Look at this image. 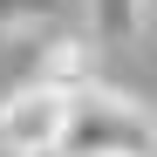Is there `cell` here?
Segmentation results:
<instances>
[{
	"label": "cell",
	"instance_id": "4",
	"mask_svg": "<svg viewBox=\"0 0 157 157\" xmlns=\"http://www.w3.org/2000/svg\"><path fill=\"white\" fill-rule=\"evenodd\" d=\"M150 21V0H89V34L96 41H130Z\"/></svg>",
	"mask_w": 157,
	"mask_h": 157
},
{
	"label": "cell",
	"instance_id": "1",
	"mask_svg": "<svg viewBox=\"0 0 157 157\" xmlns=\"http://www.w3.org/2000/svg\"><path fill=\"white\" fill-rule=\"evenodd\" d=\"M116 150H150V116L116 89H75L68 102V130H62V157H116Z\"/></svg>",
	"mask_w": 157,
	"mask_h": 157
},
{
	"label": "cell",
	"instance_id": "6",
	"mask_svg": "<svg viewBox=\"0 0 157 157\" xmlns=\"http://www.w3.org/2000/svg\"><path fill=\"white\" fill-rule=\"evenodd\" d=\"M116 157H150V150H116Z\"/></svg>",
	"mask_w": 157,
	"mask_h": 157
},
{
	"label": "cell",
	"instance_id": "2",
	"mask_svg": "<svg viewBox=\"0 0 157 157\" xmlns=\"http://www.w3.org/2000/svg\"><path fill=\"white\" fill-rule=\"evenodd\" d=\"M68 89L55 82H21L7 102H0V144L34 157V150H62V130H68Z\"/></svg>",
	"mask_w": 157,
	"mask_h": 157
},
{
	"label": "cell",
	"instance_id": "7",
	"mask_svg": "<svg viewBox=\"0 0 157 157\" xmlns=\"http://www.w3.org/2000/svg\"><path fill=\"white\" fill-rule=\"evenodd\" d=\"M0 157H21V150H7V144H0Z\"/></svg>",
	"mask_w": 157,
	"mask_h": 157
},
{
	"label": "cell",
	"instance_id": "8",
	"mask_svg": "<svg viewBox=\"0 0 157 157\" xmlns=\"http://www.w3.org/2000/svg\"><path fill=\"white\" fill-rule=\"evenodd\" d=\"M34 157H62V150H34Z\"/></svg>",
	"mask_w": 157,
	"mask_h": 157
},
{
	"label": "cell",
	"instance_id": "3",
	"mask_svg": "<svg viewBox=\"0 0 157 157\" xmlns=\"http://www.w3.org/2000/svg\"><path fill=\"white\" fill-rule=\"evenodd\" d=\"M34 82H55V89H89L96 82V41L89 34H55L41 48V68H34Z\"/></svg>",
	"mask_w": 157,
	"mask_h": 157
},
{
	"label": "cell",
	"instance_id": "5",
	"mask_svg": "<svg viewBox=\"0 0 157 157\" xmlns=\"http://www.w3.org/2000/svg\"><path fill=\"white\" fill-rule=\"evenodd\" d=\"M55 14V0H0V28H34Z\"/></svg>",
	"mask_w": 157,
	"mask_h": 157
}]
</instances>
